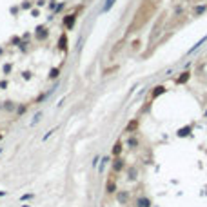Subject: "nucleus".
<instances>
[{"label":"nucleus","mask_w":207,"mask_h":207,"mask_svg":"<svg viewBox=\"0 0 207 207\" xmlns=\"http://www.w3.org/2000/svg\"><path fill=\"white\" fill-rule=\"evenodd\" d=\"M156 13V0H142L140 7L136 9L131 24L125 29V36H131L134 33H138L140 29H144V26L153 18V15Z\"/></svg>","instance_id":"nucleus-1"},{"label":"nucleus","mask_w":207,"mask_h":207,"mask_svg":"<svg viewBox=\"0 0 207 207\" xmlns=\"http://www.w3.org/2000/svg\"><path fill=\"white\" fill-rule=\"evenodd\" d=\"M22 7H24V9H29V7H31V4H29V2H24V4H22Z\"/></svg>","instance_id":"nucleus-28"},{"label":"nucleus","mask_w":207,"mask_h":207,"mask_svg":"<svg viewBox=\"0 0 207 207\" xmlns=\"http://www.w3.org/2000/svg\"><path fill=\"white\" fill-rule=\"evenodd\" d=\"M109 162H111V158H109V156H105V158H102V160H100V164H98V171L102 173V171H104V169L107 167V164H109Z\"/></svg>","instance_id":"nucleus-16"},{"label":"nucleus","mask_w":207,"mask_h":207,"mask_svg":"<svg viewBox=\"0 0 207 207\" xmlns=\"http://www.w3.org/2000/svg\"><path fill=\"white\" fill-rule=\"evenodd\" d=\"M40 116H42V113H40V111H38V113H36V114H35V118H33V122H31V124H36V122H38V120H40Z\"/></svg>","instance_id":"nucleus-25"},{"label":"nucleus","mask_w":207,"mask_h":207,"mask_svg":"<svg viewBox=\"0 0 207 207\" xmlns=\"http://www.w3.org/2000/svg\"><path fill=\"white\" fill-rule=\"evenodd\" d=\"M122 151H124V144L118 140L116 144H114L113 145V151H111V156L113 158H116V156H122Z\"/></svg>","instance_id":"nucleus-9"},{"label":"nucleus","mask_w":207,"mask_h":207,"mask_svg":"<svg viewBox=\"0 0 207 207\" xmlns=\"http://www.w3.org/2000/svg\"><path fill=\"white\" fill-rule=\"evenodd\" d=\"M75 24H76V15L75 13H71V15H65L64 16V27L69 31V29H73L75 27Z\"/></svg>","instance_id":"nucleus-6"},{"label":"nucleus","mask_w":207,"mask_h":207,"mask_svg":"<svg viewBox=\"0 0 207 207\" xmlns=\"http://www.w3.org/2000/svg\"><path fill=\"white\" fill-rule=\"evenodd\" d=\"M22 76H24V80H29V78H31V73H29V71H24V73H22Z\"/></svg>","instance_id":"nucleus-27"},{"label":"nucleus","mask_w":207,"mask_h":207,"mask_svg":"<svg viewBox=\"0 0 207 207\" xmlns=\"http://www.w3.org/2000/svg\"><path fill=\"white\" fill-rule=\"evenodd\" d=\"M165 91H167V89H165V85H156V87L151 91V98H153V100H154V98H158L160 95H164Z\"/></svg>","instance_id":"nucleus-11"},{"label":"nucleus","mask_w":207,"mask_h":207,"mask_svg":"<svg viewBox=\"0 0 207 207\" xmlns=\"http://www.w3.org/2000/svg\"><path fill=\"white\" fill-rule=\"evenodd\" d=\"M191 131H193V127H191V125L180 127V129L176 131V136H178V138H185V136H189V134H191Z\"/></svg>","instance_id":"nucleus-12"},{"label":"nucleus","mask_w":207,"mask_h":207,"mask_svg":"<svg viewBox=\"0 0 207 207\" xmlns=\"http://www.w3.org/2000/svg\"><path fill=\"white\" fill-rule=\"evenodd\" d=\"M22 207H29V205H22Z\"/></svg>","instance_id":"nucleus-31"},{"label":"nucleus","mask_w":207,"mask_h":207,"mask_svg":"<svg viewBox=\"0 0 207 207\" xmlns=\"http://www.w3.org/2000/svg\"><path fill=\"white\" fill-rule=\"evenodd\" d=\"M35 38L38 40V42H45L49 38V29L45 27V26H38L36 29H35Z\"/></svg>","instance_id":"nucleus-3"},{"label":"nucleus","mask_w":207,"mask_h":207,"mask_svg":"<svg viewBox=\"0 0 207 207\" xmlns=\"http://www.w3.org/2000/svg\"><path fill=\"white\" fill-rule=\"evenodd\" d=\"M105 193H107V194L118 193V191H116V180H114V178H113V180H111V178L107 180V183H105Z\"/></svg>","instance_id":"nucleus-8"},{"label":"nucleus","mask_w":207,"mask_h":207,"mask_svg":"<svg viewBox=\"0 0 207 207\" xmlns=\"http://www.w3.org/2000/svg\"><path fill=\"white\" fill-rule=\"evenodd\" d=\"M0 138H2V134H0Z\"/></svg>","instance_id":"nucleus-32"},{"label":"nucleus","mask_w":207,"mask_h":207,"mask_svg":"<svg viewBox=\"0 0 207 207\" xmlns=\"http://www.w3.org/2000/svg\"><path fill=\"white\" fill-rule=\"evenodd\" d=\"M189 78H191V73H189V71H183V73H180V76H178L174 82H176L178 85H182V84H187Z\"/></svg>","instance_id":"nucleus-13"},{"label":"nucleus","mask_w":207,"mask_h":207,"mask_svg":"<svg viewBox=\"0 0 207 207\" xmlns=\"http://www.w3.org/2000/svg\"><path fill=\"white\" fill-rule=\"evenodd\" d=\"M33 198V194H24V196H22V200H31Z\"/></svg>","instance_id":"nucleus-29"},{"label":"nucleus","mask_w":207,"mask_h":207,"mask_svg":"<svg viewBox=\"0 0 207 207\" xmlns=\"http://www.w3.org/2000/svg\"><path fill=\"white\" fill-rule=\"evenodd\" d=\"M55 131H56V129H51V131H47V133H45V134H44V140H47V138H49V136H51V134H53Z\"/></svg>","instance_id":"nucleus-26"},{"label":"nucleus","mask_w":207,"mask_h":207,"mask_svg":"<svg viewBox=\"0 0 207 207\" xmlns=\"http://www.w3.org/2000/svg\"><path fill=\"white\" fill-rule=\"evenodd\" d=\"M0 196H6V191H0Z\"/></svg>","instance_id":"nucleus-30"},{"label":"nucleus","mask_w":207,"mask_h":207,"mask_svg":"<svg viewBox=\"0 0 207 207\" xmlns=\"http://www.w3.org/2000/svg\"><path fill=\"white\" fill-rule=\"evenodd\" d=\"M205 11H207V6H205V4H203V6H198V7L194 9V16H202Z\"/></svg>","instance_id":"nucleus-17"},{"label":"nucleus","mask_w":207,"mask_h":207,"mask_svg":"<svg viewBox=\"0 0 207 207\" xmlns=\"http://www.w3.org/2000/svg\"><path fill=\"white\" fill-rule=\"evenodd\" d=\"M125 160L122 158V156H116V158H113L111 160V171L114 173V174H118V173H122V171H125Z\"/></svg>","instance_id":"nucleus-2"},{"label":"nucleus","mask_w":207,"mask_h":207,"mask_svg":"<svg viewBox=\"0 0 207 207\" xmlns=\"http://www.w3.org/2000/svg\"><path fill=\"white\" fill-rule=\"evenodd\" d=\"M118 194V202L120 203H127V200H129V194L127 193H116Z\"/></svg>","instance_id":"nucleus-19"},{"label":"nucleus","mask_w":207,"mask_h":207,"mask_svg":"<svg viewBox=\"0 0 207 207\" xmlns=\"http://www.w3.org/2000/svg\"><path fill=\"white\" fill-rule=\"evenodd\" d=\"M125 147H129V149L140 147V140H138L134 134H129V136H127V140H125Z\"/></svg>","instance_id":"nucleus-7"},{"label":"nucleus","mask_w":207,"mask_h":207,"mask_svg":"<svg viewBox=\"0 0 207 207\" xmlns=\"http://www.w3.org/2000/svg\"><path fill=\"white\" fill-rule=\"evenodd\" d=\"M114 4V0H105V6H104V11H109Z\"/></svg>","instance_id":"nucleus-21"},{"label":"nucleus","mask_w":207,"mask_h":207,"mask_svg":"<svg viewBox=\"0 0 207 207\" xmlns=\"http://www.w3.org/2000/svg\"><path fill=\"white\" fill-rule=\"evenodd\" d=\"M58 76H60V67H51V69H49L47 78H49V80H56Z\"/></svg>","instance_id":"nucleus-14"},{"label":"nucleus","mask_w":207,"mask_h":207,"mask_svg":"<svg viewBox=\"0 0 207 207\" xmlns=\"http://www.w3.org/2000/svg\"><path fill=\"white\" fill-rule=\"evenodd\" d=\"M153 203H151V198H147V196H138L136 198V207H151Z\"/></svg>","instance_id":"nucleus-10"},{"label":"nucleus","mask_w":207,"mask_h":207,"mask_svg":"<svg viewBox=\"0 0 207 207\" xmlns=\"http://www.w3.org/2000/svg\"><path fill=\"white\" fill-rule=\"evenodd\" d=\"M138 127H140V118H131V120L127 122L124 133H127V134H134V133L138 131Z\"/></svg>","instance_id":"nucleus-4"},{"label":"nucleus","mask_w":207,"mask_h":207,"mask_svg":"<svg viewBox=\"0 0 207 207\" xmlns=\"http://www.w3.org/2000/svg\"><path fill=\"white\" fill-rule=\"evenodd\" d=\"M56 45H58V51H62V53H67V45H69V40H67V33H62V35L58 36V42H56Z\"/></svg>","instance_id":"nucleus-5"},{"label":"nucleus","mask_w":207,"mask_h":207,"mask_svg":"<svg viewBox=\"0 0 207 207\" xmlns=\"http://www.w3.org/2000/svg\"><path fill=\"white\" fill-rule=\"evenodd\" d=\"M100 160H102V158H100V156L96 154V156H95V160H93V167H98V164H100Z\"/></svg>","instance_id":"nucleus-24"},{"label":"nucleus","mask_w":207,"mask_h":207,"mask_svg":"<svg viewBox=\"0 0 207 207\" xmlns=\"http://www.w3.org/2000/svg\"><path fill=\"white\" fill-rule=\"evenodd\" d=\"M11 69H13V65H11V64H6V65H4V73L9 75V73H11Z\"/></svg>","instance_id":"nucleus-23"},{"label":"nucleus","mask_w":207,"mask_h":207,"mask_svg":"<svg viewBox=\"0 0 207 207\" xmlns=\"http://www.w3.org/2000/svg\"><path fill=\"white\" fill-rule=\"evenodd\" d=\"M125 169H127V178H129V180H136V176H138V169H136L134 165L125 167Z\"/></svg>","instance_id":"nucleus-15"},{"label":"nucleus","mask_w":207,"mask_h":207,"mask_svg":"<svg viewBox=\"0 0 207 207\" xmlns=\"http://www.w3.org/2000/svg\"><path fill=\"white\" fill-rule=\"evenodd\" d=\"M27 111V105H24V104H20V105H16V116H22Z\"/></svg>","instance_id":"nucleus-18"},{"label":"nucleus","mask_w":207,"mask_h":207,"mask_svg":"<svg viewBox=\"0 0 207 207\" xmlns=\"http://www.w3.org/2000/svg\"><path fill=\"white\" fill-rule=\"evenodd\" d=\"M6 109H7V111H15V109H16V105H15L13 102H6Z\"/></svg>","instance_id":"nucleus-22"},{"label":"nucleus","mask_w":207,"mask_h":207,"mask_svg":"<svg viewBox=\"0 0 207 207\" xmlns=\"http://www.w3.org/2000/svg\"><path fill=\"white\" fill-rule=\"evenodd\" d=\"M205 40H207V36H203V38H202V40H200V42H196V44H194V45H193V47H191V49H189V55H191V53H194V51H196V49H198V47H200V45H202V44H203V42H205Z\"/></svg>","instance_id":"nucleus-20"}]
</instances>
